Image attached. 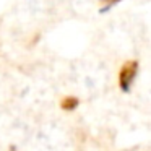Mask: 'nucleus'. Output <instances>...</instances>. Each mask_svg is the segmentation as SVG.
<instances>
[{"label": "nucleus", "mask_w": 151, "mask_h": 151, "mask_svg": "<svg viewBox=\"0 0 151 151\" xmlns=\"http://www.w3.org/2000/svg\"><path fill=\"white\" fill-rule=\"evenodd\" d=\"M137 75H138V62L137 60H128V62H125L122 65L120 73H119V85H120L122 91H125V93L130 91Z\"/></svg>", "instance_id": "1"}, {"label": "nucleus", "mask_w": 151, "mask_h": 151, "mask_svg": "<svg viewBox=\"0 0 151 151\" xmlns=\"http://www.w3.org/2000/svg\"><path fill=\"white\" fill-rule=\"evenodd\" d=\"M80 101L78 98H75V96H67V98L62 99V102H60V107L63 109V111L70 112V111H75L76 107H78Z\"/></svg>", "instance_id": "2"}, {"label": "nucleus", "mask_w": 151, "mask_h": 151, "mask_svg": "<svg viewBox=\"0 0 151 151\" xmlns=\"http://www.w3.org/2000/svg\"><path fill=\"white\" fill-rule=\"evenodd\" d=\"M101 2H104L107 7H111V5H114V4H117V2H120V0H101Z\"/></svg>", "instance_id": "3"}]
</instances>
